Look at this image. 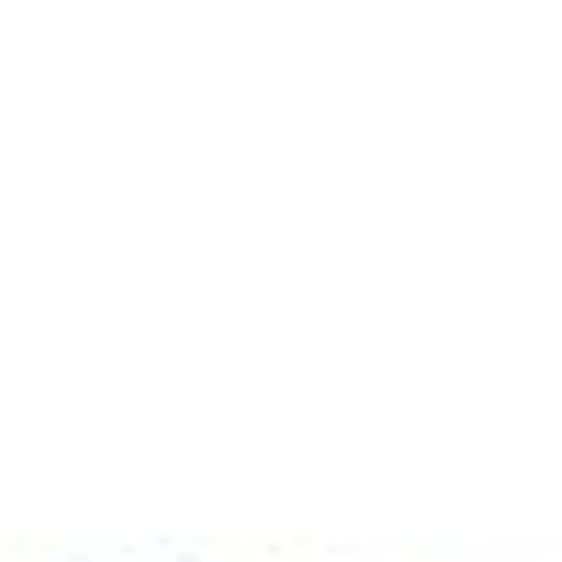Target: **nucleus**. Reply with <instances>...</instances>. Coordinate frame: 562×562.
<instances>
[]
</instances>
